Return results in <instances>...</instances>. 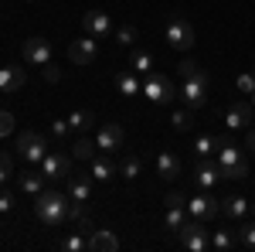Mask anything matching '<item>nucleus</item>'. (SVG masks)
<instances>
[{
  "instance_id": "obj_36",
  "label": "nucleus",
  "mask_w": 255,
  "mask_h": 252,
  "mask_svg": "<svg viewBox=\"0 0 255 252\" xmlns=\"http://www.w3.org/2000/svg\"><path fill=\"white\" fill-rule=\"evenodd\" d=\"M194 150H197V157H208V154H211V150H218V143H215V140H211V136H197Z\"/></svg>"
},
{
  "instance_id": "obj_34",
  "label": "nucleus",
  "mask_w": 255,
  "mask_h": 252,
  "mask_svg": "<svg viewBox=\"0 0 255 252\" xmlns=\"http://www.w3.org/2000/svg\"><path fill=\"white\" fill-rule=\"evenodd\" d=\"M238 242H242L245 249H255V225H242V229H238Z\"/></svg>"
},
{
  "instance_id": "obj_26",
  "label": "nucleus",
  "mask_w": 255,
  "mask_h": 252,
  "mask_svg": "<svg viewBox=\"0 0 255 252\" xmlns=\"http://www.w3.org/2000/svg\"><path fill=\"white\" fill-rule=\"evenodd\" d=\"M96 150H99V147L89 140V136H79V140H75V147H72V157H75V160H92Z\"/></svg>"
},
{
  "instance_id": "obj_31",
  "label": "nucleus",
  "mask_w": 255,
  "mask_h": 252,
  "mask_svg": "<svg viewBox=\"0 0 255 252\" xmlns=\"http://www.w3.org/2000/svg\"><path fill=\"white\" fill-rule=\"evenodd\" d=\"M129 65H133V72H153V55L150 51H133V58H129Z\"/></svg>"
},
{
  "instance_id": "obj_38",
  "label": "nucleus",
  "mask_w": 255,
  "mask_h": 252,
  "mask_svg": "<svg viewBox=\"0 0 255 252\" xmlns=\"http://www.w3.org/2000/svg\"><path fill=\"white\" fill-rule=\"evenodd\" d=\"M14 133V116L7 109H0V136H10Z\"/></svg>"
},
{
  "instance_id": "obj_42",
  "label": "nucleus",
  "mask_w": 255,
  "mask_h": 252,
  "mask_svg": "<svg viewBox=\"0 0 255 252\" xmlns=\"http://www.w3.org/2000/svg\"><path fill=\"white\" fill-rule=\"evenodd\" d=\"M170 205H184V208H187V198H184L180 191H170L167 194V208H170Z\"/></svg>"
},
{
  "instance_id": "obj_15",
  "label": "nucleus",
  "mask_w": 255,
  "mask_h": 252,
  "mask_svg": "<svg viewBox=\"0 0 255 252\" xmlns=\"http://www.w3.org/2000/svg\"><path fill=\"white\" fill-rule=\"evenodd\" d=\"M218 177H221V171H218V164H211V160H201L194 171V184L201 188V191H211L218 184Z\"/></svg>"
},
{
  "instance_id": "obj_25",
  "label": "nucleus",
  "mask_w": 255,
  "mask_h": 252,
  "mask_svg": "<svg viewBox=\"0 0 255 252\" xmlns=\"http://www.w3.org/2000/svg\"><path fill=\"white\" fill-rule=\"evenodd\" d=\"M139 171H143V160H139L136 154H129V157H123V164H119V174L126 177V181H136Z\"/></svg>"
},
{
  "instance_id": "obj_19",
  "label": "nucleus",
  "mask_w": 255,
  "mask_h": 252,
  "mask_svg": "<svg viewBox=\"0 0 255 252\" xmlns=\"http://www.w3.org/2000/svg\"><path fill=\"white\" fill-rule=\"evenodd\" d=\"M89 164H92V177L96 181H109L113 174H119V164L113 157H92Z\"/></svg>"
},
{
  "instance_id": "obj_40",
  "label": "nucleus",
  "mask_w": 255,
  "mask_h": 252,
  "mask_svg": "<svg viewBox=\"0 0 255 252\" xmlns=\"http://www.w3.org/2000/svg\"><path fill=\"white\" fill-rule=\"evenodd\" d=\"M79 232H85V235L96 232V229H92V215H89V212H82V218H79Z\"/></svg>"
},
{
  "instance_id": "obj_47",
  "label": "nucleus",
  "mask_w": 255,
  "mask_h": 252,
  "mask_svg": "<svg viewBox=\"0 0 255 252\" xmlns=\"http://www.w3.org/2000/svg\"><path fill=\"white\" fill-rule=\"evenodd\" d=\"M27 3H31V0H27Z\"/></svg>"
},
{
  "instance_id": "obj_8",
  "label": "nucleus",
  "mask_w": 255,
  "mask_h": 252,
  "mask_svg": "<svg viewBox=\"0 0 255 252\" xmlns=\"http://www.w3.org/2000/svg\"><path fill=\"white\" fill-rule=\"evenodd\" d=\"M72 160L75 157L61 154V150H51V154L41 160V174L48 177V181H58V177H68L72 174Z\"/></svg>"
},
{
  "instance_id": "obj_44",
  "label": "nucleus",
  "mask_w": 255,
  "mask_h": 252,
  "mask_svg": "<svg viewBox=\"0 0 255 252\" xmlns=\"http://www.w3.org/2000/svg\"><path fill=\"white\" fill-rule=\"evenodd\" d=\"M245 147H249V150H255V126H249V130H245Z\"/></svg>"
},
{
  "instance_id": "obj_20",
  "label": "nucleus",
  "mask_w": 255,
  "mask_h": 252,
  "mask_svg": "<svg viewBox=\"0 0 255 252\" xmlns=\"http://www.w3.org/2000/svg\"><path fill=\"white\" fill-rule=\"evenodd\" d=\"M157 174L163 177V181H174V177L180 174V160H177L170 150H163V154L157 157Z\"/></svg>"
},
{
  "instance_id": "obj_3",
  "label": "nucleus",
  "mask_w": 255,
  "mask_h": 252,
  "mask_svg": "<svg viewBox=\"0 0 255 252\" xmlns=\"http://www.w3.org/2000/svg\"><path fill=\"white\" fill-rule=\"evenodd\" d=\"M143 96L150 99V102H157V106H170L177 96L174 82L167 75H160V72H146V78H143V89H139Z\"/></svg>"
},
{
  "instance_id": "obj_4",
  "label": "nucleus",
  "mask_w": 255,
  "mask_h": 252,
  "mask_svg": "<svg viewBox=\"0 0 255 252\" xmlns=\"http://www.w3.org/2000/svg\"><path fill=\"white\" fill-rule=\"evenodd\" d=\"M17 154L27 160V164H41L44 157H48V140L41 133H34V130H24V133L17 136Z\"/></svg>"
},
{
  "instance_id": "obj_17",
  "label": "nucleus",
  "mask_w": 255,
  "mask_h": 252,
  "mask_svg": "<svg viewBox=\"0 0 255 252\" xmlns=\"http://www.w3.org/2000/svg\"><path fill=\"white\" fill-rule=\"evenodd\" d=\"M24 82H27L24 68H10V65H0V92H17V89H24Z\"/></svg>"
},
{
  "instance_id": "obj_11",
  "label": "nucleus",
  "mask_w": 255,
  "mask_h": 252,
  "mask_svg": "<svg viewBox=\"0 0 255 252\" xmlns=\"http://www.w3.org/2000/svg\"><path fill=\"white\" fill-rule=\"evenodd\" d=\"M252 119H255V106H252V102H232L228 113H225L228 130H249Z\"/></svg>"
},
{
  "instance_id": "obj_37",
  "label": "nucleus",
  "mask_w": 255,
  "mask_h": 252,
  "mask_svg": "<svg viewBox=\"0 0 255 252\" xmlns=\"http://www.w3.org/2000/svg\"><path fill=\"white\" fill-rule=\"evenodd\" d=\"M68 133H72L68 119H55V123H51V136H55V140H65Z\"/></svg>"
},
{
  "instance_id": "obj_41",
  "label": "nucleus",
  "mask_w": 255,
  "mask_h": 252,
  "mask_svg": "<svg viewBox=\"0 0 255 252\" xmlns=\"http://www.w3.org/2000/svg\"><path fill=\"white\" fill-rule=\"evenodd\" d=\"M44 78H48V82H58V78H61V68L48 61V65H44Z\"/></svg>"
},
{
  "instance_id": "obj_13",
  "label": "nucleus",
  "mask_w": 255,
  "mask_h": 252,
  "mask_svg": "<svg viewBox=\"0 0 255 252\" xmlns=\"http://www.w3.org/2000/svg\"><path fill=\"white\" fill-rule=\"evenodd\" d=\"M180 96L187 99V106H191V109H204V106H208V82L184 78V85H180Z\"/></svg>"
},
{
  "instance_id": "obj_6",
  "label": "nucleus",
  "mask_w": 255,
  "mask_h": 252,
  "mask_svg": "<svg viewBox=\"0 0 255 252\" xmlns=\"http://www.w3.org/2000/svg\"><path fill=\"white\" fill-rule=\"evenodd\" d=\"M204 222H197V218H187L184 225H180V246L191 252H204L211 249V239H208V229H201Z\"/></svg>"
},
{
  "instance_id": "obj_45",
  "label": "nucleus",
  "mask_w": 255,
  "mask_h": 252,
  "mask_svg": "<svg viewBox=\"0 0 255 252\" xmlns=\"http://www.w3.org/2000/svg\"><path fill=\"white\" fill-rule=\"evenodd\" d=\"M252 106H255V99H252Z\"/></svg>"
},
{
  "instance_id": "obj_32",
  "label": "nucleus",
  "mask_w": 255,
  "mask_h": 252,
  "mask_svg": "<svg viewBox=\"0 0 255 252\" xmlns=\"http://www.w3.org/2000/svg\"><path fill=\"white\" fill-rule=\"evenodd\" d=\"M133 41H136V27H133V24H123V27L116 31V44L119 48H129Z\"/></svg>"
},
{
  "instance_id": "obj_16",
  "label": "nucleus",
  "mask_w": 255,
  "mask_h": 252,
  "mask_svg": "<svg viewBox=\"0 0 255 252\" xmlns=\"http://www.w3.org/2000/svg\"><path fill=\"white\" fill-rule=\"evenodd\" d=\"M68 198L72 201H92V174L85 177V174H75V177H68Z\"/></svg>"
},
{
  "instance_id": "obj_9",
  "label": "nucleus",
  "mask_w": 255,
  "mask_h": 252,
  "mask_svg": "<svg viewBox=\"0 0 255 252\" xmlns=\"http://www.w3.org/2000/svg\"><path fill=\"white\" fill-rule=\"evenodd\" d=\"M96 55H99V44H96L92 34H89V38H75L68 44V61H72V65H92Z\"/></svg>"
},
{
  "instance_id": "obj_1",
  "label": "nucleus",
  "mask_w": 255,
  "mask_h": 252,
  "mask_svg": "<svg viewBox=\"0 0 255 252\" xmlns=\"http://www.w3.org/2000/svg\"><path fill=\"white\" fill-rule=\"evenodd\" d=\"M68 194H61V191H44L34 194V215H38V222L41 225H48V229H58L61 222H68Z\"/></svg>"
},
{
  "instance_id": "obj_2",
  "label": "nucleus",
  "mask_w": 255,
  "mask_h": 252,
  "mask_svg": "<svg viewBox=\"0 0 255 252\" xmlns=\"http://www.w3.org/2000/svg\"><path fill=\"white\" fill-rule=\"evenodd\" d=\"M218 143V171L225 177H245L249 174V157L242 154V147L238 143H232L228 136H221V140H215Z\"/></svg>"
},
{
  "instance_id": "obj_30",
  "label": "nucleus",
  "mask_w": 255,
  "mask_h": 252,
  "mask_svg": "<svg viewBox=\"0 0 255 252\" xmlns=\"http://www.w3.org/2000/svg\"><path fill=\"white\" fill-rule=\"evenodd\" d=\"M180 78H194V82H208V72L197 65V61H180Z\"/></svg>"
},
{
  "instance_id": "obj_28",
  "label": "nucleus",
  "mask_w": 255,
  "mask_h": 252,
  "mask_svg": "<svg viewBox=\"0 0 255 252\" xmlns=\"http://www.w3.org/2000/svg\"><path fill=\"white\" fill-rule=\"evenodd\" d=\"M187 218H184V205H170L167 208V215H163V225L167 229H174V232H180V225H184Z\"/></svg>"
},
{
  "instance_id": "obj_33",
  "label": "nucleus",
  "mask_w": 255,
  "mask_h": 252,
  "mask_svg": "<svg viewBox=\"0 0 255 252\" xmlns=\"http://www.w3.org/2000/svg\"><path fill=\"white\" fill-rule=\"evenodd\" d=\"M177 130H191V109H174V116H170Z\"/></svg>"
},
{
  "instance_id": "obj_35",
  "label": "nucleus",
  "mask_w": 255,
  "mask_h": 252,
  "mask_svg": "<svg viewBox=\"0 0 255 252\" xmlns=\"http://www.w3.org/2000/svg\"><path fill=\"white\" fill-rule=\"evenodd\" d=\"M10 174H14V160H10V154H0V184H7Z\"/></svg>"
},
{
  "instance_id": "obj_46",
  "label": "nucleus",
  "mask_w": 255,
  "mask_h": 252,
  "mask_svg": "<svg viewBox=\"0 0 255 252\" xmlns=\"http://www.w3.org/2000/svg\"><path fill=\"white\" fill-rule=\"evenodd\" d=\"M252 78H255V72H252Z\"/></svg>"
},
{
  "instance_id": "obj_27",
  "label": "nucleus",
  "mask_w": 255,
  "mask_h": 252,
  "mask_svg": "<svg viewBox=\"0 0 255 252\" xmlns=\"http://www.w3.org/2000/svg\"><path fill=\"white\" fill-rule=\"evenodd\" d=\"M235 232L232 229H218L215 232V239H211V249H218V252H228V249H235Z\"/></svg>"
},
{
  "instance_id": "obj_43",
  "label": "nucleus",
  "mask_w": 255,
  "mask_h": 252,
  "mask_svg": "<svg viewBox=\"0 0 255 252\" xmlns=\"http://www.w3.org/2000/svg\"><path fill=\"white\" fill-rule=\"evenodd\" d=\"M238 89H242V92H255V78L252 75H242V78H238Z\"/></svg>"
},
{
  "instance_id": "obj_23",
  "label": "nucleus",
  "mask_w": 255,
  "mask_h": 252,
  "mask_svg": "<svg viewBox=\"0 0 255 252\" xmlns=\"http://www.w3.org/2000/svg\"><path fill=\"white\" fill-rule=\"evenodd\" d=\"M116 89L123 92V96H136L139 89H143V82H139L133 72H119L116 75Z\"/></svg>"
},
{
  "instance_id": "obj_29",
  "label": "nucleus",
  "mask_w": 255,
  "mask_h": 252,
  "mask_svg": "<svg viewBox=\"0 0 255 252\" xmlns=\"http://www.w3.org/2000/svg\"><path fill=\"white\" fill-rule=\"evenodd\" d=\"M61 249L65 252H85L89 249V235L75 232V235H68V239H61Z\"/></svg>"
},
{
  "instance_id": "obj_21",
  "label": "nucleus",
  "mask_w": 255,
  "mask_h": 252,
  "mask_svg": "<svg viewBox=\"0 0 255 252\" xmlns=\"http://www.w3.org/2000/svg\"><path fill=\"white\" fill-rule=\"evenodd\" d=\"M44 181H48V177L41 174V167H38V171L31 167V171H24V174H20V191H27V194H41V191H44Z\"/></svg>"
},
{
  "instance_id": "obj_39",
  "label": "nucleus",
  "mask_w": 255,
  "mask_h": 252,
  "mask_svg": "<svg viewBox=\"0 0 255 252\" xmlns=\"http://www.w3.org/2000/svg\"><path fill=\"white\" fill-rule=\"evenodd\" d=\"M10 208H14V194H10L7 188H3V184H0V215H7Z\"/></svg>"
},
{
  "instance_id": "obj_5",
  "label": "nucleus",
  "mask_w": 255,
  "mask_h": 252,
  "mask_svg": "<svg viewBox=\"0 0 255 252\" xmlns=\"http://www.w3.org/2000/svg\"><path fill=\"white\" fill-rule=\"evenodd\" d=\"M194 41H197L194 27H191L184 17H170L167 20V44H170V48H177V51H191Z\"/></svg>"
},
{
  "instance_id": "obj_18",
  "label": "nucleus",
  "mask_w": 255,
  "mask_h": 252,
  "mask_svg": "<svg viewBox=\"0 0 255 252\" xmlns=\"http://www.w3.org/2000/svg\"><path fill=\"white\" fill-rule=\"evenodd\" d=\"M119 249V239L109 229H96L89 235V252H116Z\"/></svg>"
},
{
  "instance_id": "obj_24",
  "label": "nucleus",
  "mask_w": 255,
  "mask_h": 252,
  "mask_svg": "<svg viewBox=\"0 0 255 252\" xmlns=\"http://www.w3.org/2000/svg\"><path fill=\"white\" fill-rule=\"evenodd\" d=\"M92 123H96V113H92V109H75V113L68 116V126H72V130H79V133H85Z\"/></svg>"
},
{
  "instance_id": "obj_12",
  "label": "nucleus",
  "mask_w": 255,
  "mask_h": 252,
  "mask_svg": "<svg viewBox=\"0 0 255 252\" xmlns=\"http://www.w3.org/2000/svg\"><path fill=\"white\" fill-rule=\"evenodd\" d=\"M20 55H24L27 65H48L51 61V44H48V38H27Z\"/></svg>"
},
{
  "instance_id": "obj_7",
  "label": "nucleus",
  "mask_w": 255,
  "mask_h": 252,
  "mask_svg": "<svg viewBox=\"0 0 255 252\" xmlns=\"http://www.w3.org/2000/svg\"><path fill=\"white\" fill-rule=\"evenodd\" d=\"M187 212H191V218H197V222H211V218H218V215H221V201H218L215 194L201 191L197 198H191V201H187Z\"/></svg>"
},
{
  "instance_id": "obj_14",
  "label": "nucleus",
  "mask_w": 255,
  "mask_h": 252,
  "mask_svg": "<svg viewBox=\"0 0 255 252\" xmlns=\"http://www.w3.org/2000/svg\"><path fill=\"white\" fill-rule=\"evenodd\" d=\"M82 27H85V34L102 38V34H109V31H113V17H109L106 10H89V14L82 17Z\"/></svg>"
},
{
  "instance_id": "obj_22",
  "label": "nucleus",
  "mask_w": 255,
  "mask_h": 252,
  "mask_svg": "<svg viewBox=\"0 0 255 252\" xmlns=\"http://www.w3.org/2000/svg\"><path fill=\"white\" fill-rule=\"evenodd\" d=\"M221 215H228V218H245V215H249V201H245L242 194H232V198L221 201Z\"/></svg>"
},
{
  "instance_id": "obj_10",
  "label": "nucleus",
  "mask_w": 255,
  "mask_h": 252,
  "mask_svg": "<svg viewBox=\"0 0 255 252\" xmlns=\"http://www.w3.org/2000/svg\"><path fill=\"white\" fill-rule=\"evenodd\" d=\"M123 140H126V133H123L119 123H102L99 126V136H96V147L102 154H116L119 147H123Z\"/></svg>"
}]
</instances>
